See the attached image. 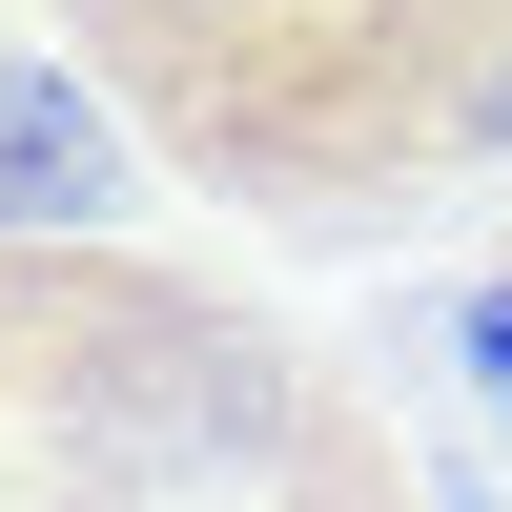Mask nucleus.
I'll return each instance as SVG.
<instances>
[{
  "label": "nucleus",
  "instance_id": "obj_1",
  "mask_svg": "<svg viewBox=\"0 0 512 512\" xmlns=\"http://www.w3.org/2000/svg\"><path fill=\"white\" fill-rule=\"evenodd\" d=\"M0 512H410L390 410L164 246H0Z\"/></svg>",
  "mask_w": 512,
  "mask_h": 512
},
{
  "label": "nucleus",
  "instance_id": "obj_2",
  "mask_svg": "<svg viewBox=\"0 0 512 512\" xmlns=\"http://www.w3.org/2000/svg\"><path fill=\"white\" fill-rule=\"evenodd\" d=\"M103 123L246 226H410L512 164V0H41Z\"/></svg>",
  "mask_w": 512,
  "mask_h": 512
},
{
  "label": "nucleus",
  "instance_id": "obj_3",
  "mask_svg": "<svg viewBox=\"0 0 512 512\" xmlns=\"http://www.w3.org/2000/svg\"><path fill=\"white\" fill-rule=\"evenodd\" d=\"M82 226H123V123L41 41V0H0V246H82Z\"/></svg>",
  "mask_w": 512,
  "mask_h": 512
},
{
  "label": "nucleus",
  "instance_id": "obj_4",
  "mask_svg": "<svg viewBox=\"0 0 512 512\" xmlns=\"http://www.w3.org/2000/svg\"><path fill=\"white\" fill-rule=\"evenodd\" d=\"M451 349H472V410H492V431H512V267L472 287V308H451Z\"/></svg>",
  "mask_w": 512,
  "mask_h": 512
}]
</instances>
